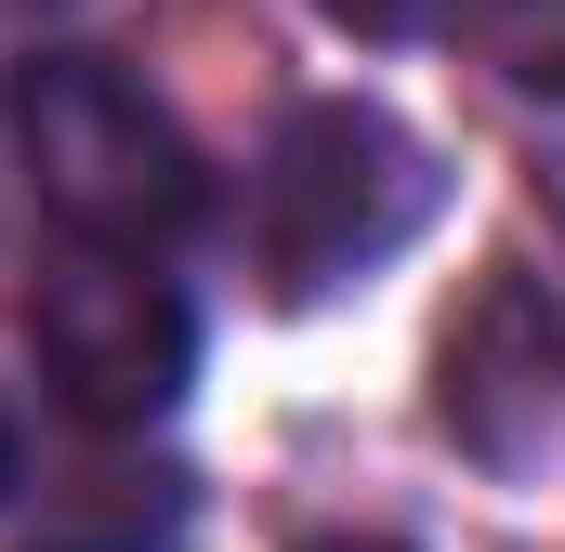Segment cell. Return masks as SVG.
Returning <instances> with one entry per match:
<instances>
[{"instance_id":"6da1fadb","label":"cell","mask_w":565,"mask_h":552,"mask_svg":"<svg viewBox=\"0 0 565 552\" xmlns=\"http://www.w3.org/2000/svg\"><path fill=\"white\" fill-rule=\"evenodd\" d=\"M434 198H447V171L395 106L316 93L277 119L264 171H250V264L277 302H342L355 276H382L434 224Z\"/></svg>"},{"instance_id":"7a4b0ae2","label":"cell","mask_w":565,"mask_h":552,"mask_svg":"<svg viewBox=\"0 0 565 552\" xmlns=\"http://www.w3.org/2000/svg\"><path fill=\"white\" fill-rule=\"evenodd\" d=\"M13 158L79 251H171L211 211L184 119L106 53H26L13 66Z\"/></svg>"},{"instance_id":"3957f363","label":"cell","mask_w":565,"mask_h":552,"mask_svg":"<svg viewBox=\"0 0 565 552\" xmlns=\"http://www.w3.org/2000/svg\"><path fill=\"white\" fill-rule=\"evenodd\" d=\"M26 342H40V382L106 434L171 421V395L198 382V302L158 276V251H79V264L40 276L26 302Z\"/></svg>"},{"instance_id":"277c9868","label":"cell","mask_w":565,"mask_h":552,"mask_svg":"<svg viewBox=\"0 0 565 552\" xmlns=\"http://www.w3.org/2000/svg\"><path fill=\"white\" fill-rule=\"evenodd\" d=\"M460 40H473L513 93L565 106V0H460Z\"/></svg>"},{"instance_id":"5b68a950","label":"cell","mask_w":565,"mask_h":552,"mask_svg":"<svg viewBox=\"0 0 565 552\" xmlns=\"http://www.w3.org/2000/svg\"><path fill=\"white\" fill-rule=\"evenodd\" d=\"M316 13H329V26H355V40H422L447 0H316Z\"/></svg>"},{"instance_id":"8992f818","label":"cell","mask_w":565,"mask_h":552,"mask_svg":"<svg viewBox=\"0 0 565 552\" xmlns=\"http://www.w3.org/2000/svg\"><path fill=\"white\" fill-rule=\"evenodd\" d=\"M302 552H395V540H302Z\"/></svg>"},{"instance_id":"52a82bcc","label":"cell","mask_w":565,"mask_h":552,"mask_svg":"<svg viewBox=\"0 0 565 552\" xmlns=\"http://www.w3.org/2000/svg\"><path fill=\"white\" fill-rule=\"evenodd\" d=\"M0 487H13V408H0Z\"/></svg>"}]
</instances>
